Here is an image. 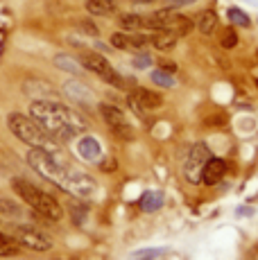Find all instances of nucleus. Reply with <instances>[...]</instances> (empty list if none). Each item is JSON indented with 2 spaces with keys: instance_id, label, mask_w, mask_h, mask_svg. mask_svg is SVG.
I'll return each mask as SVG.
<instances>
[{
  "instance_id": "1",
  "label": "nucleus",
  "mask_w": 258,
  "mask_h": 260,
  "mask_svg": "<svg viewBox=\"0 0 258 260\" xmlns=\"http://www.w3.org/2000/svg\"><path fill=\"white\" fill-rule=\"evenodd\" d=\"M27 163L34 172H39L43 179H48V181L54 183L57 188L66 190L68 194H75V197L86 199L98 190V183L91 174L79 172V170L61 163L50 149L32 147L27 154Z\"/></svg>"
},
{
  "instance_id": "2",
  "label": "nucleus",
  "mask_w": 258,
  "mask_h": 260,
  "mask_svg": "<svg viewBox=\"0 0 258 260\" xmlns=\"http://www.w3.org/2000/svg\"><path fill=\"white\" fill-rule=\"evenodd\" d=\"M29 116L52 138H59V141H68V138L86 132V120L59 100H34L29 107Z\"/></svg>"
},
{
  "instance_id": "3",
  "label": "nucleus",
  "mask_w": 258,
  "mask_h": 260,
  "mask_svg": "<svg viewBox=\"0 0 258 260\" xmlns=\"http://www.w3.org/2000/svg\"><path fill=\"white\" fill-rule=\"evenodd\" d=\"M12 188L21 194V199L25 204L32 206L34 213H39L41 217L50 219V222H59L63 217L61 213V206L57 204V199H52L50 194H46L43 190H39L37 186H32L29 181H23V179H14L12 181Z\"/></svg>"
},
{
  "instance_id": "4",
  "label": "nucleus",
  "mask_w": 258,
  "mask_h": 260,
  "mask_svg": "<svg viewBox=\"0 0 258 260\" xmlns=\"http://www.w3.org/2000/svg\"><path fill=\"white\" fill-rule=\"evenodd\" d=\"M7 127L18 141L27 143L29 147H43V149H52L54 138L34 118L23 116V113H9L7 116Z\"/></svg>"
},
{
  "instance_id": "5",
  "label": "nucleus",
  "mask_w": 258,
  "mask_h": 260,
  "mask_svg": "<svg viewBox=\"0 0 258 260\" xmlns=\"http://www.w3.org/2000/svg\"><path fill=\"white\" fill-rule=\"evenodd\" d=\"M79 61H82V66L86 68V71L95 73L98 77L104 79V82L113 84V86H118V88H125V82H122V77L116 71H113L111 63H109L107 59L102 57V54H98V52H84L82 57H79Z\"/></svg>"
},
{
  "instance_id": "6",
  "label": "nucleus",
  "mask_w": 258,
  "mask_h": 260,
  "mask_svg": "<svg viewBox=\"0 0 258 260\" xmlns=\"http://www.w3.org/2000/svg\"><path fill=\"white\" fill-rule=\"evenodd\" d=\"M211 158V152L204 143L192 145L190 154H188L186 163H183V177L188 183H202V172H204L206 161Z\"/></svg>"
},
{
  "instance_id": "7",
  "label": "nucleus",
  "mask_w": 258,
  "mask_h": 260,
  "mask_svg": "<svg viewBox=\"0 0 258 260\" xmlns=\"http://www.w3.org/2000/svg\"><path fill=\"white\" fill-rule=\"evenodd\" d=\"M14 238L21 242V247L29 249V251H48V249H52V240L43 231H39V229H34V226H27V224L14 226Z\"/></svg>"
},
{
  "instance_id": "8",
  "label": "nucleus",
  "mask_w": 258,
  "mask_h": 260,
  "mask_svg": "<svg viewBox=\"0 0 258 260\" xmlns=\"http://www.w3.org/2000/svg\"><path fill=\"white\" fill-rule=\"evenodd\" d=\"M132 102L138 111H154V109H161L163 107V98L154 91H147V88H136L132 95Z\"/></svg>"
},
{
  "instance_id": "9",
  "label": "nucleus",
  "mask_w": 258,
  "mask_h": 260,
  "mask_svg": "<svg viewBox=\"0 0 258 260\" xmlns=\"http://www.w3.org/2000/svg\"><path fill=\"white\" fill-rule=\"evenodd\" d=\"M224 174H227V163L222 161V158L211 156L204 166V172H202V183H206V186H217Z\"/></svg>"
},
{
  "instance_id": "10",
  "label": "nucleus",
  "mask_w": 258,
  "mask_h": 260,
  "mask_svg": "<svg viewBox=\"0 0 258 260\" xmlns=\"http://www.w3.org/2000/svg\"><path fill=\"white\" fill-rule=\"evenodd\" d=\"M63 91H66L68 98L75 100L77 104H91V102H93V93H91V88H88L84 82H79V79H71V82H66Z\"/></svg>"
},
{
  "instance_id": "11",
  "label": "nucleus",
  "mask_w": 258,
  "mask_h": 260,
  "mask_svg": "<svg viewBox=\"0 0 258 260\" xmlns=\"http://www.w3.org/2000/svg\"><path fill=\"white\" fill-rule=\"evenodd\" d=\"M77 152L84 161H91V163H98L102 158V147L93 136H84L82 141L77 143Z\"/></svg>"
},
{
  "instance_id": "12",
  "label": "nucleus",
  "mask_w": 258,
  "mask_h": 260,
  "mask_svg": "<svg viewBox=\"0 0 258 260\" xmlns=\"http://www.w3.org/2000/svg\"><path fill=\"white\" fill-rule=\"evenodd\" d=\"M100 116H102L104 122L111 127V132H116L118 127H125V124H129L127 118H125V113H122L118 107H113V104H107V102L100 104Z\"/></svg>"
},
{
  "instance_id": "13",
  "label": "nucleus",
  "mask_w": 258,
  "mask_h": 260,
  "mask_svg": "<svg viewBox=\"0 0 258 260\" xmlns=\"http://www.w3.org/2000/svg\"><path fill=\"white\" fill-rule=\"evenodd\" d=\"M25 93L29 95V98H37V100H57L59 98L50 84L39 82V79H29V82L25 84Z\"/></svg>"
},
{
  "instance_id": "14",
  "label": "nucleus",
  "mask_w": 258,
  "mask_h": 260,
  "mask_svg": "<svg viewBox=\"0 0 258 260\" xmlns=\"http://www.w3.org/2000/svg\"><path fill=\"white\" fill-rule=\"evenodd\" d=\"M150 41H152V46H154L156 50H172L175 48V43H177V34L172 32V29H158Z\"/></svg>"
},
{
  "instance_id": "15",
  "label": "nucleus",
  "mask_w": 258,
  "mask_h": 260,
  "mask_svg": "<svg viewBox=\"0 0 258 260\" xmlns=\"http://www.w3.org/2000/svg\"><path fill=\"white\" fill-rule=\"evenodd\" d=\"M18 253H21V242H18L16 238L0 231V256L12 258V256H18Z\"/></svg>"
},
{
  "instance_id": "16",
  "label": "nucleus",
  "mask_w": 258,
  "mask_h": 260,
  "mask_svg": "<svg viewBox=\"0 0 258 260\" xmlns=\"http://www.w3.org/2000/svg\"><path fill=\"white\" fill-rule=\"evenodd\" d=\"M86 9L93 16H109L116 12V3L113 0H86Z\"/></svg>"
},
{
  "instance_id": "17",
  "label": "nucleus",
  "mask_w": 258,
  "mask_h": 260,
  "mask_svg": "<svg viewBox=\"0 0 258 260\" xmlns=\"http://www.w3.org/2000/svg\"><path fill=\"white\" fill-rule=\"evenodd\" d=\"M217 27V14L213 9H204V12L197 16V29L202 34H213Z\"/></svg>"
},
{
  "instance_id": "18",
  "label": "nucleus",
  "mask_w": 258,
  "mask_h": 260,
  "mask_svg": "<svg viewBox=\"0 0 258 260\" xmlns=\"http://www.w3.org/2000/svg\"><path fill=\"white\" fill-rule=\"evenodd\" d=\"M54 66L57 68H61V71H66V73H73V75H79L82 73V61L75 57H71V54H57L54 57Z\"/></svg>"
},
{
  "instance_id": "19",
  "label": "nucleus",
  "mask_w": 258,
  "mask_h": 260,
  "mask_svg": "<svg viewBox=\"0 0 258 260\" xmlns=\"http://www.w3.org/2000/svg\"><path fill=\"white\" fill-rule=\"evenodd\" d=\"M163 206V194L158 192V190H150V192H145L141 197V208L145 213H152V211H158V208Z\"/></svg>"
},
{
  "instance_id": "20",
  "label": "nucleus",
  "mask_w": 258,
  "mask_h": 260,
  "mask_svg": "<svg viewBox=\"0 0 258 260\" xmlns=\"http://www.w3.org/2000/svg\"><path fill=\"white\" fill-rule=\"evenodd\" d=\"M0 215H3L5 219H21L23 211L16 202H12V199H0Z\"/></svg>"
},
{
  "instance_id": "21",
  "label": "nucleus",
  "mask_w": 258,
  "mask_h": 260,
  "mask_svg": "<svg viewBox=\"0 0 258 260\" xmlns=\"http://www.w3.org/2000/svg\"><path fill=\"white\" fill-rule=\"evenodd\" d=\"M168 29H172L177 37H186V34L192 29V21L188 16H181V14H177V16L172 18V23H170V27H168Z\"/></svg>"
},
{
  "instance_id": "22",
  "label": "nucleus",
  "mask_w": 258,
  "mask_h": 260,
  "mask_svg": "<svg viewBox=\"0 0 258 260\" xmlns=\"http://www.w3.org/2000/svg\"><path fill=\"white\" fill-rule=\"evenodd\" d=\"M120 25L125 29H129V32H134V29L145 27V16H138V14H122Z\"/></svg>"
},
{
  "instance_id": "23",
  "label": "nucleus",
  "mask_w": 258,
  "mask_h": 260,
  "mask_svg": "<svg viewBox=\"0 0 258 260\" xmlns=\"http://www.w3.org/2000/svg\"><path fill=\"white\" fill-rule=\"evenodd\" d=\"M229 21L233 25H240V27H249V25H251V18L247 16L242 9H238V7H231L229 9Z\"/></svg>"
},
{
  "instance_id": "24",
  "label": "nucleus",
  "mask_w": 258,
  "mask_h": 260,
  "mask_svg": "<svg viewBox=\"0 0 258 260\" xmlns=\"http://www.w3.org/2000/svg\"><path fill=\"white\" fill-rule=\"evenodd\" d=\"M152 82L158 84V86H166V88L175 86V79H172V73L163 71V68H158V71L152 73Z\"/></svg>"
},
{
  "instance_id": "25",
  "label": "nucleus",
  "mask_w": 258,
  "mask_h": 260,
  "mask_svg": "<svg viewBox=\"0 0 258 260\" xmlns=\"http://www.w3.org/2000/svg\"><path fill=\"white\" fill-rule=\"evenodd\" d=\"M220 43H222V48H227V50L236 48V46H238V32H236L233 27L222 29V34H220Z\"/></svg>"
},
{
  "instance_id": "26",
  "label": "nucleus",
  "mask_w": 258,
  "mask_h": 260,
  "mask_svg": "<svg viewBox=\"0 0 258 260\" xmlns=\"http://www.w3.org/2000/svg\"><path fill=\"white\" fill-rule=\"evenodd\" d=\"M158 253H161L158 249H143V251L132 253V256H129V260H154Z\"/></svg>"
},
{
  "instance_id": "27",
  "label": "nucleus",
  "mask_w": 258,
  "mask_h": 260,
  "mask_svg": "<svg viewBox=\"0 0 258 260\" xmlns=\"http://www.w3.org/2000/svg\"><path fill=\"white\" fill-rule=\"evenodd\" d=\"M111 46L118 48V50H127L129 48V34H122V32L113 34V37H111Z\"/></svg>"
},
{
  "instance_id": "28",
  "label": "nucleus",
  "mask_w": 258,
  "mask_h": 260,
  "mask_svg": "<svg viewBox=\"0 0 258 260\" xmlns=\"http://www.w3.org/2000/svg\"><path fill=\"white\" fill-rule=\"evenodd\" d=\"M150 63H152V57H150V54H145V52L138 54V57L134 59V66H136V68H147Z\"/></svg>"
},
{
  "instance_id": "29",
  "label": "nucleus",
  "mask_w": 258,
  "mask_h": 260,
  "mask_svg": "<svg viewBox=\"0 0 258 260\" xmlns=\"http://www.w3.org/2000/svg\"><path fill=\"white\" fill-rule=\"evenodd\" d=\"M71 211H73V222L82 224V222H84V213H86V208H82V206H75V204H71Z\"/></svg>"
},
{
  "instance_id": "30",
  "label": "nucleus",
  "mask_w": 258,
  "mask_h": 260,
  "mask_svg": "<svg viewBox=\"0 0 258 260\" xmlns=\"http://www.w3.org/2000/svg\"><path fill=\"white\" fill-rule=\"evenodd\" d=\"M79 29H82L84 34H91V37H98V27L93 23H88V21H82L79 23Z\"/></svg>"
},
{
  "instance_id": "31",
  "label": "nucleus",
  "mask_w": 258,
  "mask_h": 260,
  "mask_svg": "<svg viewBox=\"0 0 258 260\" xmlns=\"http://www.w3.org/2000/svg\"><path fill=\"white\" fill-rule=\"evenodd\" d=\"M195 0H166V5H170V7H183V5H192Z\"/></svg>"
},
{
  "instance_id": "32",
  "label": "nucleus",
  "mask_w": 258,
  "mask_h": 260,
  "mask_svg": "<svg viewBox=\"0 0 258 260\" xmlns=\"http://www.w3.org/2000/svg\"><path fill=\"white\" fill-rule=\"evenodd\" d=\"M100 166H102L104 172H111V170H116V161H113V158H109V161H102Z\"/></svg>"
},
{
  "instance_id": "33",
  "label": "nucleus",
  "mask_w": 258,
  "mask_h": 260,
  "mask_svg": "<svg viewBox=\"0 0 258 260\" xmlns=\"http://www.w3.org/2000/svg\"><path fill=\"white\" fill-rule=\"evenodd\" d=\"M161 68H163V71H168V73H175L177 71V66L172 61H161Z\"/></svg>"
},
{
  "instance_id": "34",
  "label": "nucleus",
  "mask_w": 258,
  "mask_h": 260,
  "mask_svg": "<svg viewBox=\"0 0 258 260\" xmlns=\"http://www.w3.org/2000/svg\"><path fill=\"white\" fill-rule=\"evenodd\" d=\"M132 3H141V5H145V3H152V0H132Z\"/></svg>"
},
{
  "instance_id": "35",
  "label": "nucleus",
  "mask_w": 258,
  "mask_h": 260,
  "mask_svg": "<svg viewBox=\"0 0 258 260\" xmlns=\"http://www.w3.org/2000/svg\"><path fill=\"white\" fill-rule=\"evenodd\" d=\"M0 170H3V168H0Z\"/></svg>"
}]
</instances>
